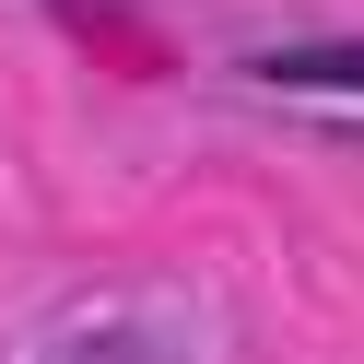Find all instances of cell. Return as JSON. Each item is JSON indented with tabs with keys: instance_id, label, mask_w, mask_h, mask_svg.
I'll return each instance as SVG.
<instances>
[{
	"instance_id": "6da1fadb",
	"label": "cell",
	"mask_w": 364,
	"mask_h": 364,
	"mask_svg": "<svg viewBox=\"0 0 364 364\" xmlns=\"http://www.w3.org/2000/svg\"><path fill=\"white\" fill-rule=\"evenodd\" d=\"M247 82H270V95H364V36H329V48H270V59H247Z\"/></svg>"
},
{
	"instance_id": "7a4b0ae2",
	"label": "cell",
	"mask_w": 364,
	"mask_h": 364,
	"mask_svg": "<svg viewBox=\"0 0 364 364\" xmlns=\"http://www.w3.org/2000/svg\"><path fill=\"white\" fill-rule=\"evenodd\" d=\"M71 364H165V341H82Z\"/></svg>"
}]
</instances>
